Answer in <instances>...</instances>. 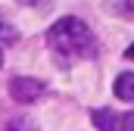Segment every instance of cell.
I'll use <instances>...</instances> for the list:
<instances>
[{"label": "cell", "instance_id": "cell-1", "mask_svg": "<svg viewBox=\"0 0 134 131\" xmlns=\"http://www.w3.org/2000/svg\"><path fill=\"white\" fill-rule=\"evenodd\" d=\"M47 47H50L53 53H59V56L75 59V56H91V53L97 50V41H94V31H91L81 19L66 16V19H59V22L50 25V31H47Z\"/></svg>", "mask_w": 134, "mask_h": 131}, {"label": "cell", "instance_id": "cell-2", "mask_svg": "<svg viewBox=\"0 0 134 131\" xmlns=\"http://www.w3.org/2000/svg\"><path fill=\"white\" fill-rule=\"evenodd\" d=\"M9 94L19 103H34V100H41L47 94V84L37 81V78H13L9 81Z\"/></svg>", "mask_w": 134, "mask_h": 131}, {"label": "cell", "instance_id": "cell-3", "mask_svg": "<svg viewBox=\"0 0 134 131\" xmlns=\"http://www.w3.org/2000/svg\"><path fill=\"white\" fill-rule=\"evenodd\" d=\"M112 91H115V97L122 100V103H134V72H122L115 78Z\"/></svg>", "mask_w": 134, "mask_h": 131}, {"label": "cell", "instance_id": "cell-4", "mask_svg": "<svg viewBox=\"0 0 134 131\" xmlns=\"http://www.w3.org/2000/svg\"><path fill=\"white\" fill-rule=\"evenodd\" d=\"M94 122H97L100 131H119V125H122V119H119L112 109H97V112H94Z\"/></svg>", "mask_w": 134, "mask_h": 131}, {"label": "cell", "instance_id": "cell-5", "mask_svg": "<svg viewBox=\"0 0 134 131\" xmlns=\"http://www.w3.org/2000/svg\"><path fill=\"white\" fill-rule=\"evenodd\" d=\"M109 13L119 19H134V0H109Z\"/></svg>", "mask_w": 134, "mask_h": 131}, {"label": "cell", "instance_id": "cell-6", "mask_svg": "<svg viewBox=\"0 0 134 131\" xmlns=\"http://www.w3.org/2000/svg\"><path fill=\"white\" fill-rule=\"evenodd\" d=\"M13 41H19V31L0 16V44H13Z\"/></svg>", "mask_w": 134, "mask_h": 131}, {"label": "cell", "instance_id": "cell-7", "mask_svg": "<svg viewBox=\"0 0 134 131\" xmlns=\"http://www.w3.org/2000/svg\"><path fill=\"white\" fill-rule=\"evenodd\" d=\"M119 131H134V109L122 119V125H119Z\"/></svg>", "mask_w": 134, "mask_h": 131}, {"label": "cell", "instance_id": "cell-8", "mask_svg": "<svg viewBox=\"0 0 134 131\" xmlns=\"http://www.w3.org/2000/svg\"><path fill=\"white\" fill-rule=\"evenodd\" d=\"M19 3H22V6H37L41 0H19Z\"/></svg>", "mask_w": 134, "mask_h": 131}, {"label": "cell", "instance_id": "cell-9", "mask_svg": "<svg viewBox=\"0 0 134 131\" xmlns=\"http://www.w3.org/2000/svg\"><path fill=\"white\" fill-rule=\"evenodd\" d=\"M125 56H128V59H134V44L128 47V50H125Z\"/></svg>", "mask_w": 134, "mask_h": 131}, {"label": "cell", "instance_id": "cell-10", "mask_svg": "<svg viewBox=\"0 0 134 131\" xmlns=\"http://www.w3.org/2000/svg\"><path fill=\"white\" fill-rule=\"evenodd\" d=\"M0 66H3V50H0Z\"/></svg>", "mask_w": 134, "mask_h": 131}]
</instances>
